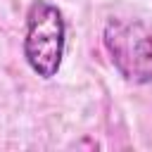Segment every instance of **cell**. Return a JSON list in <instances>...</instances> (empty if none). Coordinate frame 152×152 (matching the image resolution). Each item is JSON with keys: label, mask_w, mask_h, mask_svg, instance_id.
I'll list each match as a JSON object with an SVG mask.
<instances>
[{"label": "cell", "mask_w": 152, "mask_h": 152, "mask_svg": "<svg viewBox=\"0 0 152 152\" xmlns=\"http://www.w3.org/2000/svg\"><path fill=\"white\" fill-rule=\"evenodd\" d=\"M66 45V24L62 12L45 2L33 0L26 14V36H24V57L28 66L40 78L57 76Z\"/></svg>", "instance_id": "obj_1"}, {"label": "cell", "mask_w": 152, "mask_h": 152, "mask_svg": "<svg viewBox=\"0 0 152 152\" xmlns=\"http://www.w3.org/2000/svg\"><path fill=\"white\" fill-rule=\"evenodd\" d=\"M102 43L114 69L128 83L152 81V28L133 19H112L104 26Z\"/></svg>", "instance_id": "obj_2"}]
</instances>
